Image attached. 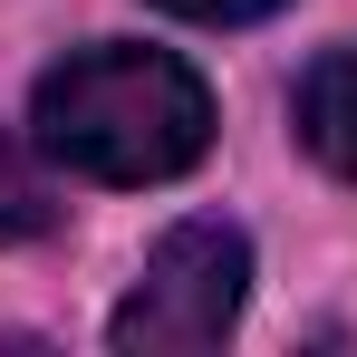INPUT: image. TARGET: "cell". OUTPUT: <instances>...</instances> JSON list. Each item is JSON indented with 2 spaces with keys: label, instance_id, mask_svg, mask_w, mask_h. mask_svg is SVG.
Wrapping results in <instances>:
<instances>
[{
  "label": "cell",
  "instance_id": "6da1fadb",
  "mask_svg": "<svg viewBox=\"0 0 357 357\" xmlns=\"http://www.w3.org/2000/svg\"><path fill=\"white\" fill-rule=\"evenodd\" d=\"M29 145L87 183H174L213 145V87L174 49L97 39V49H68L39 77Z\"/></svg>",
  "mask_w": 357,
  "mask_h": 357
},
{
  "label": "cell",
  "instance_id": "7a4b0ae2",
  "mask_svg": "<svg viewBox=\"0 0 357 357\" xmlns=\"http://www.w3.org/2000/svg\"><path fill=\"white\" fill-rule=\"evenodd\" d=\"M241 299H251V241L232 222H174L116 299L107 338L126 357H203L241 328Z\"/></svg>",
  "mask_w": 357,
  "mask_h": 357
},
{
  "label": "cell",
  "instance_id": "3957f363",
  "mask_svg": "<svg viewBox=\"0 0 357 357\" xmlns=\"http://www.w3.org/2000/svg\"><path fill=\"white\" fill-rule=\"evenodd\" d=\"M299 145L328 165L338 183H357V49H328V59L299 77Z\"/></svg>",
  "mask_w": 357,
  "mask_h": 357
},
{
  "label": "cell",
  "instance_id": "277c9868",
  "mask_svg": "<svg viewBox=\"0 0 357 357\" xmlns=\"http://www.w3.org/2000/svg\"><path fill=\"white\" fill-rule=\"evenodd\" d=\"M49 222H59V203H49V174H39V155H29V145L0 126V251H10V241H39Z\"/></svg>",
  "mask_w": 357,
  "mask_h": 357
},
{
  "label": "cell",
  "instance_id": "5b68a950",
  "mask_svg": "<svg viewBox=\"0 0 357 357\" xmlns=\"http://www.w3.org/2000/svg\"><path fill=\"white\" fill-rule=\"evenodd\" d=\"M155 10H174V20H203V29H241V20H271L280 0H155Z\"/></svg>",
  "mask_w": 357,
  "mask_h": 357
}]
</instances>
